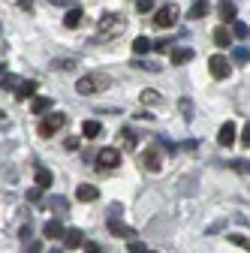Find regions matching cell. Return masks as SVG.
Instances as JSON below:
<instances>
[{
    "label": "cell",
    "mask_w": 250,
    "mask_h": 253,
    "mask_svg": "<svg viewBox=\"0 0 250 253\" xmlns=\"http://www.w3.org/2000/svg\"><path fill=\"white\" fill-rule=\"evenodd\" d=\"M40 193H42V187H37V190H27V199H30V202H37V199H40Z\"/></svg>",
    "instance_id": "37"
},
{
    "label": "cell",
    "mask_w": 250,
    "mask_h": 253,
    "mask_svg": "<svg viewBox=\"0 0 250 253\" xmlns=\"http://www.w3.org/2000/svg\"><path fill=\"white\" fill-rule=\"evenodd\" d=\"M214 45H220V48H229V45H232V37H229L226 27H217V30H214Z\"/></svg>",
    "instance_id": "18"
},
{
    "label": "cell",
    "mask_w": 250,
    "mask_h": 253,
    "mask_svg": "<svg viewBox=\"0 0 250 253\" xmlns=\"http://www.w3.org/2000/svg\"><path fill=\"white\" fill-rule=\"evenodd\" d=\"M48 253H64V250H48Z\"/></svg>",
    "instance_id": "38"
},
{
    "label": "cell",
    "mask_w": 250,
    "mask_h": 253,
    "mask_svg": "<svg viewBox=\"0 0 250 253\" xmlns=\"http://www.w3.org/2000/svg\"><path fill=\"white\" fill-rule=\"evenodd\" d=\"M42 235L54 241V238H64V235H67V229H64V226H60V223H57V220H48V223H45V229H42Z\"/></svg>",
    "instance_id": "14"
},
{
    "label": "cell",
    "mask_w": 250,
    "mask_h": 253,
    "mask_svg": "<svg viewBox=\"0 0 250 253\" xmlns=\"http://www.w3.org/2000/svg\"><path fill=\"white\" fill-rule=\"evenodd\" d=\"M154 51H172V40H157L154 42Z\"/></svg>",
    "instance_id": "29"
},
{
    "label": "cell",
    "mask_w": 250,
    "mask_h": 253,
    "mask_svg": "<svg viewBox=\"0 0 250 253\" xmlns=\"http://www.w3.org/2000/svg\"><path fill=\"white\" fill-rule=\"evenodd\" d=\"M64 247H67V250L84 247V232H82V229H67V235H64Z\"/></svg>",
    "instance_id": "7"
},
{
    "label": "cell",
    "mask_w": 250,
    "mask_h": 253,
    "mask_svg": "<svg viewBox=\"0 0 250 253\" xmlns=\"http://www.w3.org/2000/svg\"><path fill=\"white\" fill-rule=\"evenodd\" d=\"M79 24H82V9H70V12L64 15V27L73 30V27H79Z\"/></svg>",
    "instance_id": "19"
},
{
    "label": "cell",
    "mask_w": 250,
    "mask_h": 253,
    "mask_svg": "<svg viewBox=\"0 0 250 253\" xmlns=\"http://www.w3.org/2000/svg\"><path fill=\"white\" fill-rule=\"evenodd\" d=\"M51 106H54V100H48V97H37V100H34V106H30V109H34L37 115H42V112H48Z\"/></svg>",
    "instance_id": "22"
},
{
    "label": "cell",
    "mask_w": 250,
    "mask_h": 253,
    "mask_svg": "<svg viewBox=\"0 0 250 253\" xmlns=\"http://www.w3.org/2000/svg\"><path fill=\"white\" fill-rule=\"evenodd\" d=\"M84 253H100V244L97 241H84Z\"/></svg>",
    "instance_id": "36"
},
{
    "label": "cell",
    "mask_w": 250,
    "mask_h": 253,
    "mask_svg": "<svg viewBox=\"0 0 250 253\" xmlns=\"http://www.w3.org/2000/svg\"><path fill=\"white\" fill-rule=\"evenodd\" d=\"M109 84H112V79H109L106 73H87V76L79 79L76 90L82 93V97H90V93H97V90H106Z\"/></svg>",
    "instance_id": "1"
},
{
    "label": "cell",
    "mask_w": 250,
    "mask_h": 253,
    "mask_svg": "<svg viewBox=\"0 0 250 253\" xmlns=\"http://www.w3.org/2000/svg\"><path fill=\"white\" fill-rule=\"evenodd\" d=\"M142 166H145L148 172H157V169H160V154H157V148H148V151L142 154Z\"/></svg>",
    "instance_id": "8"
},
{
    "label": "cell",
    "mask_w": 250,
    "mask_h": 253,
    "mask_svg": "<svg viewBox=\"0 0 250 253\" xmlns=\"http://www.w3.org/2000/svg\"><path fill=\"white\" fill-rule=\"evenodd\" d=\"M121 163V151L118 148H103L97 154V169H115Z\"/></svg>",
    "instance_id": "4"
},
{
    "label": "cell",
    "mask_w": 250,
    "mask_h": 253,
    "mask_svg": "<svg viewBox=\"0 0 250 253\" xmlns=\"http://www.w3.org/2000/svg\"><path fill=\"white\" fill-rule=\"evenodd\" d=\"M100 133H103L100 121H84V124H82V136H84V139H97Z\"/></svg>",
    "instance_id": "16"
},
{
    "label": "cell",
    "mask_w": 250,
    "mask_h": 253,
    "mask_svg": "<svg viewBox=\"0 0 250 253\" xmlns=\"http://www.w3.org/2000/svg\"><path fill=\"white\" fill-rule=\"evenodd\" d=\"M232 169H238V172H247V175H250V163H244V160H235V163H232Z\"/></svg>",
    "instance_id": "34"
},
{
    "label": "cell",
    "mask_w": 250,
    "mask_h": 253,
    "mask_svg": "<svg viewBox=\"0 0 250 253\" xmlns=\"http://www.w3.org/2000/svg\"><path fill=\"white\" fill-rule=\"evenodd\" d=\"M15 84H21L12 73H3V87H15Z\"/></svg>",
    "instance_id": "32"
},
{
    "label": "cell",
    "mask_w": 250,
    "mask_h": 253,
    "mask_svg": "<svg viewBox=\"0 0 250 253\" xmlns=\"http://www.w3.org/2000/svg\"><path fill=\"white\" fill-rule=\"evenodd\" d=\"M232 57H235L238 63H244V60H250V51H247V48H235V51H232Z\"/></svg>",
    "instance_id": "30"
},
{
    "label": "cell",
    "mask_w": 250,
    "mask_h": 253,
    "mask_svg": "<svg viewBox=\"0 0 250 253\" xmlns=\"http://www.w3.org/2000/svg\"><path fill=\"white\" fill-rule=\"evenodd\" d=\"M97 27H100V37H97V40H115L121 30H124V18H121L118 12H106V15L97 21Z\"/></svg>",
    "instance_id": "2"
},
{
    "label": "cell",
    "mask_w": 250,
    "mask_h": 253,
    "mask_svg": "<svg viewBox=\"0 0 250 253\" xmlns=\"http://www.w3.org/2000/svg\"><path fill=\"white\" fill-rule=\"evenodd\" d=\"M175 21H178V9L175 6H160L157 15H154V24L157 27H172Z\"/></svg>",
    "instance_id": "6"
},
{
    "label": "cell",
    "mask_w": 250,
    "mask_h": 253,
    "mask_svg": "<svg viewBox=\"0 0 250 253\" xmlns=\"http://www.w3.org/2000/svg\"><path fill=\"white\" fill-rule=\"evenodd\" d=\"M169 60H172V63H187V60H193V48H172V51H169Z\"/></svg>",
    "instance_id": "17"
},
{
    "label": "cell",
    "mask_w": 250,
    "mask_h": 253,
    "mask_svg": "<svg viewBox=\"0 0 250 253\" xmlns=\"http://www.w3.org/2000/svg\"><path fill=\"white\" fill-rule=\"evenodd\" d=\"M139 100H142L145 106H157V103H160L163 97H160V93H157V90H142V97H139Z\"/></svg>",
    "instance_id": "24"
},
{
    "label": "cell",
    "mask_w": 250,
    "mask_h": 253,
    "mask_svg": "<svg viewBox=\"0 0 250 253\" xmlns=\"http://www.w3.org/2000/svg\"><path fill=\"white\" fill-rule=\"evenodd\" d=\"M37 87H40V84H37L34 79H24V82L15 87V97H18V100H27V97H34V93H37Z\"/></svg>",
    "instance_id": "10"
},
{
    "label": "cell",
    "mask_w": 250,
    "mask_h": 253,
    "mask_svg": "<svg viewBox=\"0 0 250 253\" xmlns=\"http://www.w3.org/2000/svg\"><path fill=\"white\" fill-rule=\"evenodd\" d=\"M232 34H235L238 40H247V37H250V27H247L244 21H235V27H232Z\"/></svg>",
    "instance_id": "26"
},
{
    "label": "cell",
    "mask_w": 250,
    "mask_h": 253,
    "mask_svg": "<svg viewBox=\"0 0 250 253\" xmlns=\"http://www.w3.org/2000/svg\"><path fill=\"white\" fill-rule=\"evenodd\" d=\"M133 51H136V54L151 51V40H148V37H136V40H133Z\"/></svg>",
    "instance_id": "23"
},
{
    "label": "cell",
    "mask_w": 250,
    "mask_h": 253,
    "mask_svg": "<svg viewBox=\"0 0 250 253\" xmlns=\"http://www.w3.org/2000/svg\"><path fill=\"white\" fill-rule=\"evenodd\" d=\"M51 181H54V175H51L48 169H37V187L48 190V187H51Z\"/></svg>",
    "instance_id": "20"
},
{
    "label": "cell",
    "mask_w": 250,
    "mask_h": 253,
    "mask_svg": "<svg viewBox=\"0 0 250 253\" xmlns=\"http://www.w3.org/2000/svg\"><path fill=\"white\" fill-rule=\"evenodd\" d=\"M67 124V115L64 112H51V115H45L42 121H40V126H37V133L42 136V139H51L57 130H60V126H64Z\"/></svg>",
    "instance_id": "3"
},
{
    "label": "cell",
    "mask_w": 250,
    "mask_h": 253,
    "mask_svg": "<svg viewBox=\"0 0 250 253\" xmlns=\"http://www.w3.org/2000/svg\"><path fill=\"white\" fill-rule=\"evenodd\" d=\"M208 70H211V76H214V79H226V76L232 73V67H229V60H226L223 54H214V57L208 60Z\"/></svg>",
    "instance_id": "5"
},
{
    "label": "cell",
    "mask_w": 250,
    "mask_h": 253,
    "mask_svg": "<svg viewBox=\"0 0 250 253\" xmlns=\"http://www.w3.org/2000/svg\"><path fill=\"white\" fill-rule=\"evenodd\" d=\"M208 9H211V6H208V0H196V3L190 6V12H187V18H193V21H202V18L208 15Z\"/></svg>",
    "instance_id": "12"
},
{
    "label": "cell",
    "mask_w": 250,
    "mask_h": 253,
    "mask_svg": "<svg viewBox=\"0 0 250 253\" xmlns=\"http://www.w3.org/2000/svg\"><path fill=\"white\" fill-rule=\"evenodd\" d=\"M127 250H130V253H151V250H148V247H145L142 241H136V238H130V244H127Z\"/></svg>",
    "instance_id": "27"
},
{
    "label": "cell",
    "mask_w": 250,
    "mask_h": 253,
    "mask_svg": "<svg viewBox=\"0 0 250 253\" xmlns=\"http://www.w3.org/2000/svg\"><path fill=\"white\" fill-rule=\"evenodd\" d=\"M217 12H220V21H235V15H238V9H235V3H232V0H220V6H217Z\"/></svg>",
    "instance_id": "13"
},
{
    "label": "cell",
    "mask_w": 250,
    "mask_h": 253,
    "mask_svg": "<svg viewBox=\"0 0 250 253\" xmlns=\"http://www.w3.org/2000/svg\"><path fill=\"white\" fill-rule=\"evenodd\" d=\"M109 232L115 235V238H133V229L130 226H124V223H118V220H109Z\"/></svg>",
    "instance_id": "15"
},
{
    "label": "cell",
    "mask_w": 250,
    "mask_h": 253,
    "mask_svg": "<svg viewBox=\"0 0 250 253\" xmlns=\"http://www.w3.org/2000/svg\"><path fill=\"white\" fill-rule=\"evenodd\" d=\"M51 67H57V70H73V60H54Z\"/></svg>",
    "instance_id": "35"
},
{
    "label": "cell",
    "mask_w": 250,
    "mask_h": 253,
    "mask_svg": "<svg viewBox=\"0 0 250 253\" xmlns=\"http://www.w3.org/2000/svg\"><path fill=\"white\" fill-rule=\"evenodd\" d=\"M178 109H181L184 121H193V103H190V100H181V103H178Z\"/></svg>",
    "instance_id": "25"
},
{
    "label": "cell",
    "mask_w": 250,
    "mask_h": 253,
    "mask_svg": "<svg viewBox=\"0 0 250 253\" xmlns=\"http://www.w3.org/2000/svg\"><path fill=\"white\" fill-rule=\"evenodd\" d=\"M229 241H232V244H238V247H244V250H250V241H247V238H241V235H229Z\"/></svg>",
    "instance_id": "33"
},
{
    "label": "cell",
    "mask_w": 250,
    "mask_h": 253,
    "mask_svg": "<svg viewBox=\"0 0 250 253\" xmlns=\"http://www.w3.org/2000/svg\"><path fill=\"white\" fill-rule=\"evenodd\" d=\"M241 145H244V148H250V121L244 124V130H241Z\"/></svg>",
    "instance_id": "31"
},
{
    "label": "cell",
    "mask_w": 250,
    "mask_h": 253,
    "mask_svg": "<svg viewBox=\"0 0 250 253\" xmlns=\"http://www.w3.org/2000/svg\"><path fill=\"white\" fill-rule=\"evenodd\" d=\"M217 142H220L223 148H229V145L235 142V124H232V121H226V124L220 126V133H217Z\"/></svg>",
    "instance_id": "9"
},
{
    "label": "cell",
    "mask_w": 250,
    "mask_h": 253,
    "mask_svg": "<svg viewBox=\"0 0 250 253\" xmlns=\"http://www.w3.org/2000/svg\"><path fill=\"white\" fill-rule=\"evenodd\" d=\"M154 6H157V0H139V3H136V9H139L142 15H145V12H151Z\"/></svg>",
    "instance_id": "28"
},
{
    "label": "cell",
    "mask_w": 250,
    "mask_h": 253,
    "mask_svg": "<svg viewBox=\"0 0 250 253\" xmlns=\"http://www.w3.org/2000/svg\"><path fill=\"white\" fill-rule=\"evenodd\" d=\"M121 145L127 148V151H133V148H136V133H133V130H127V126L121 130Z\"/></svg>",
    "instance_id": "21"
},
{
    "label": "cell",
    "mask_w": 250,
    "mask_h": 253,
    "mask_svg": "<svg viewBox=\"0 0 250 253\" xmlns=\"http://www.w3.org/2000/svg\"><path fill=\"white\" fill-rule=\"evenodd\" d=\"M76 196H79L82 202H93V199L100 196V190L93 187V184H79V187H76Z\"/></svg>",
    "instance_id": "11"
}]
</instances>
